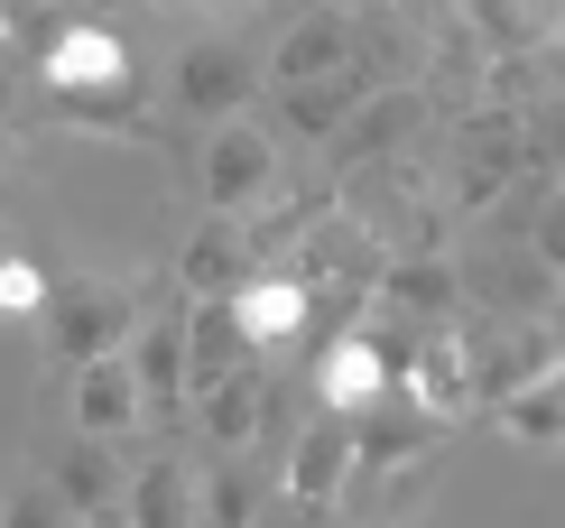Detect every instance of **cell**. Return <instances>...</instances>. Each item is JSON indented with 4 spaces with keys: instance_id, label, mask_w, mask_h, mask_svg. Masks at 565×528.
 Returning <instances> with one entry per match:
<instances>
[{
    "instance_id": "6da1fadb",
    "label": "cell",
    "mask_w": 565,
    "mask_h": 528,
    "mask_svg": "<svg viewBox=\"0 0 565 528\" xmlns=\"http://www.w3.org/2000/svg\"><path fill=\"white\" fill-rule=\"evenodd\" d=\"M38 84L56 93V112H75L93 130L139 122V65H130V38L111 19H56L38 46Z\"/></svg>"
},
{
    "instance_id": "7a4b0ae2",
    "label": "cell",
    "mask_w": 565,
    "mask_h": 528,
    "mask_svg": "<svg viewBox=\"0 0 565 528\" xmlns=\"http://www.w3.org/2000/svg\"><path fill=\"white\" fill-rule=\"evenodd\" d=\"M334 213L362 242H381V260H408V251H445V204H436V177L427 158H381V167H343L334 177Z\"/></svg>"
},
{
    "instance_id": "3957f363",
    "label": "cell",
    "mask_w": 565,
    "mask_h": 528,
    "mask_svg": "<svg viewBox=\"0 0 565 528\" xmlns=\"http://www.w3.org/2000/svg\"><path fill=\"white\" fill-rule=\"evenodd\" d=\"M417 334L408 325H390V316H352L334 325L316 344V371H306V408H324V418H362V408H381L390 399V371H398V352H408Z\"/></svg>"
},
{
    "instance_id": "277c9868",
    "label": "cell",
    "mask_w": 565,
    "mask_h": 528,
    "mask_svg": "<svg viewBox=\"0 0 565 528\" xmlns=\"http://www.w3.org/2000/svg\"><path fill=\"white\" fill-rule=\"evenodd\" d=\"M455 297L473 306V316H491V325H537V316H556L565 270L537 260L529 242H473L455 260Z\"/></svg>"
},
{
    "instance_id": "5b68a950",
    "label": "cell",
    "mask_w": 565,
    "mask_h": 528,
    "mask_svg": "<svg viewBox=\"0 0 565 528\" xmlns=\"http://www.w3.org/2000/svg\"><path fill=\"white\" fill-rule=\"evenodd\" d=\"M278 177H288V158H278V130H269V122H250V112L204 122V149H195V196H204V213H250V204H269Z\"/></svg>"
},
{
    "instance_id": "8992f818",
    "label": "cell",
    "mask_w": 565,
    "mask_h": 528,
    "mask_svg": "<svg viewBox=\"0 0 565 528\" xmlns=\"http://www.w3.org/2000/svg\"><path fill=\"white\" fill-rule=\"evenodd\" d=\"M38 325H46V362L75 371V362H103V352H121L139 334V297L121 278H56Z\"/></svg>"
},
{
    "instance_id": "52a82bcc",
    "label": "cell",
    "mask_w": 565,
    "mask_h": 528,
    "mask_svg": "<svg viewBox=\"0 0 565 528\" xmlns=\"http://www.w3.org/2000/svg\"><path fill=\"white\" fill-rule=\"evenodd\" d=\"M427 130H436L427 84H371L324 149H334V177H343V167H381V158H427Z\"/></svg>"
},
{
    "instance_id": "ba28073f",
    "label": "cell",
    "mask_w": 565,
    "mask_h": 528,
    "mask_svg": "<svg viewBox=\"0 0 565 528\" xmlns=\"http://www.w3.org/2000/svg\"><path fill=\"white\" fill-rule=\"evenodd\" d=\"M168 93H177V112H195V122H232V112H250L269 93L260 46H250V38H195V46H177Z\"/></svg>"
},
{
    "instance_id": "9c48e42d",
    "label": "cell",
    "mask_w": 565,
    "mask_h": 528,
    "mask_svg": "<svg viewBox=\"0 0 565 528\" xmlns=\"http://www.w3.org/2000/svg\"><path fill=\"white\" fill-rule=\"evenodd\" d=\"M390 399H398V408H417L427 426H455V418H473V380H463L455 325L417 334V344L398 352V371H390Z\"/></svg>"
},
{
    "instance_id": "30bf717a",
    "label": "cell",
    "mask_w": 565,
    "mask_h": 528,
    "mask_svg": "<svg viewBox=\"0 0 565 528\" xmlns=\"http://www.w3.org/2000/svg\"><path fill=\"white\" fill-rule=\"evenodd\" d=\"M371 316H390V325H408V334L455 325V316H463V297H455V260H445V251L381 260V278H371Z\"/></svg>"
},
{
    "instance_id": "8fae6325",
    "label": "cell",
    "mask_w": 565,
    "mask_h": 528,
    "mask_svg": "<svg viewBox=\"0 0 565 528\" xmlns=\"http://www.w3.org/2000/svg\"><path fill=\"white\" fill-rule=\"evenodd\" d=\"M278 492L306 500V510H343V492H352V426L316 408V418L288 436V454H278Z\"/></svg>"
},
{
    "instance_id": "7c38bea8",
    "label": "cell",
    "mask_w": 565,
    "mask_h": 528,
    "mask_svg": "<svg viewBox=\"0 0 565 528\" xmlns=\"http://www.w3.org/2000/svg\"><path fill=\"white\" fill-rule=\"evenodd\" d=\"M250 270H260V251H250V223H242V213H204V223L185 232V251H177V287H185L195 306L232 297Z\"/></svg>"
},
{
    "instance_id": "4fadbf2b",
    "label": "cell",
    "mask_w": 565,
    "mask_h": 528,
    "mask_svg": "<svg viewBox=\"0 0 565 528\" xmlns=\"http://www.w3.org/2000/svg\"><path fill=\"white\" fill-rule=\"evenodd\" d=\"M223 316L242 325V344H250V352H269V362L297 344V334H316V325H306V287H297L288 270H269V260L223 297Z\"/></svg>"
},
{
    "instance_id": "5bb4252c",
    "label": "cell",
    "mask_w": 565,
    "mask_h": 528,
    "mask_svg": "<svg viewBox=\"0 0 565 528\" xmlns=\"http://www.w3.org/2000/svg\"><path fill=\"white\" fill-rule=\"evenodd\" d=\"M65 399H75V436H103V445H121V436H139V426H149V408H139V380H130V352L75 362Z\"/></svg>"
},
{
    "instance_id": "9a60e30c",
    "label": "cell",
    "mask_w": 565,
    "mask_h": 528,
    "mask_svg": "<svg viewBox=\"0 0 565 528\" xmlns=\"http://www.w3.org/2000/svg\"><path fill=\"white\" fill-rule=\"evenodd\" d=\"M352 75L362 84H417V56H427V29L398 19L390 0H352Z\"/></svg>"
},
{
    "instance_id": "2e32d148",
    "label": "cell",
    "mask_w": 565,
    "mask_h": 528,
    "mask_svg": "<svg viewBox=\"0 0 565 528\" xmlns=\"http://www.w3.org/2000/svg\"><path fill=\"white\" fill-rule=\"evenodd\" d=\"M278 473L260 464V454H204L195 464V528H250L269 510Z\"/></svg>"
},
{
    "instance_id": "e0dca14e",
    "label": "cell",
    "mask_w": 565,
    "mask_h": 528,
    "mask_svg": "<svg viewBox=\"0 0 565 528\" xmlns=\"http://www.w3.org/2000/svg\"><path fill=\"white\" fill-rule=\"evenodd\" d=\"M352 65V19L343 10H297L288 29H278V46L260 56L269 84H316V75H343Z\"/></svg>"
},
{
    "instance_id": "ac0fdd59",
    "label": "cell",
    "mask_w": 565,
    "mask_h": 528,
    "mask_svg": "<svg viewBox=\"0 0 565 528\" xmlns=\"http://www.w3.org/2000/svg\"><path fill=\"white\" fill-rule=\"evenodd\" d=\"M121 352H130L139 408L149 418H185V316H139V334Z\"/></svg>"
},
{
    "instance_id": "d6986e66",
    "label": "cell",
    "mask_w": 565,
    "mask_h": 528,
    "mask_svg": "<svg viewBox=\"0 0 565 528\" xmlns=\"http://www.w3.org/2000/svg\"><path fill=\"white\" fill-rule=\"evenodd\" d=\"M445 19H455L491 65H501V56H537V46L556 38V10H547V0H455Z\"/></svg>"
},
{
    "instance_id": "ffe728a7",
    "label": "cell",
    "mask_w": 565,
    "mask_h": 528,
    "mask_svg": "<svg viewBox=\"0 0 565 528\" xmlns=\"http://www.w3.org/2000/svg\"><path fill=\"white\" fill-rule=\"evenodd\" d=\"M121 483H130V464H121V454H111L103 436H65L56 473H46V492H56V510H65V519L121 510Z\"/></svg>"
},
{
    "instance_id": "44dd1931",
    "label": "cell",
    "mask_w": 565,
    "mask_h": 528,
    "mask_svg": "<svg viewBox=\"0 0 565 528\" xmlns=\"http://www.w3.org/2000/svg\"><path fill=\"white\" fill-rule=\"evenodd\" d=\"M278 93V139H306V149H324V139H334L343 122H352V103H362V75H316V84H269Z\"/></svg>"
},
{
    "instance_id": "7402d4cb",
    "label": "cell",
    "mask_w": 565,
    "mask_h": 528,
    "mask_svg": "<svg viewBox=\"0 0 565 528\" xmlns=\"http://www.w3.org/2000/svg\"><path fill=\"white\" fill-rule=\"evenodd\" d=\"M121 519L130 528H195V454H149L121 483Z\"/></svg>"
},
{
    "instance_id": "603a6c76",
    "label": "cell",
    "mask_w": 565,
    "mask_h": 528,
    "mask_svg": "<svg viewBox=\"0 0 565 528\" xmlns=\"http://www.w3.org/2000/svg\"><path fill=\"white\" fill-rule=\"evenodd\" d=\"M260 362H269V352H250V344H242V325L223 316V297L185 316V399H195V390H214V380L260 371Z\"/></svg>"
},
{
    "instance_id": "cb8c5ba5",
    "label": "cell",
    "mask_w": 565,
    "mask_h": 528,
    "mask_svg": "<svg viewBox=\"0 0 565 528\" xmlns=\"http://www.w3.org/2000/svg\"><path fill=\"white\" fill-rule=\"evenodd\" d=\"M260 390H269V362L242 371V380L195 390V399H185V418L204 426V445H214V454H250V436H260Z\"/></svg>"
},
{
    "instance_id": "d4e9b609",
    "label": "cell",
    "mask_w": 565,
    "mask_h": 528,
    "mask_svg": "<svg viewBox=\"0 0 565 528\" xmlns=\"http://www.w3.org/2000/svg\"><path fill=\"white\" fill-rule=\"evenodd\" d=\"M491 418H501V436L556 454V445H565V380H520V390L491 399Z\"/></svg>"
},
{
    "instance_id": "484cf974",
    "label": "cell",
    "mask_w": 565,
    "mask_h": 528,
    "mask_svg": "<svg viewBox=\"0 0 565 528\" xmlns=\"http://www.w3.org/2000/svg\"><path fill=\"white\" fill-rule=\"evenodd\" d=\"M46 287H56V278H46V260H38V251H19L10 270H0V325H38Z\"/></svg>"
},
{
    "instance_id": "4316f807",
    "label": "cell",
    "mask_w": 565,
    "mask_h": 528,
    "mask_svg": "<svg viewBox=\"0 0 565 528\" xmlns=\"http://www.w3.org/2000/svg\"><path fill=\"white\" fill-rule=\"evenodd\" d=\"M0 528H75V519L56 510V492H46V483H19L10 510H0Z\"/></svg>"
},
{
    "instance_id": "83f0119b",
    "label": "cell",
    "mask_w": 565,
    "mask_h": 528,
    "mask_svg": "<svg viewBox=\"0 0 565 528\" xmlns=\"http://www.w3.org/2000/svg\"><path fill=\"white\" fill-rule=\"evenodd\" d=\"M250 528H334V510H306V500H288V492H269V510L250 519Z\"/></svg>"
},
{
    "instance_id": "f1b7e54d",
    "label": "cell",
    "mask_w": 565,
    "mask_h": 528,
    "mask_svg": "<svg viewBox=\"0 0 565 528\" xmlns=\"http://www.w3.org/2000/svg\"><path fill=\"white\" fill-rule=\"evenodd\" d=\"M390 10H398V19H417V29H427V19H445V10H455V0H390Z\"/></svg>"
},
{
    "instance_id": "f546056e",
    "label": "cell",
    "mask_w": 565,
    "mask_h": 528,
    "mask_svg": "<svg viewBox=\"0 0 565 528\" xmlns=\"http://www.w3.org/2000/svg\"><path fill=\"white\" fill-rule=\"evenodd\" d=\"M75 528H130V519H121V510H93V519H75Z\"/></svg>"
},
{
    "instance_id": "4dcf8cb0",
    "label": "cell",
    "mask_w": 565,
    "mask_h": 528,
    "mask_svg": "<svg viewBox=\"0 0 565 528\" xmlns=\"http://www.w3.org/2000/svg\"><path fill=\"white\" fill-rule=\"evenodd\" d=\"M10 260H19V232H10V223H0V270H10Z\"/></svg>"
},
{
    "instance_id": "1f68e13d",
    "label": "cell",
    "mask_w": 565,
    "mask_h": 528,
    "mask_svg": "<svg viewBox=\"0 0 565 528\" xmlns=\"http://www.w3.org/2000/svg\"><path fill=\"white\" fill-rule=\"evenodd\" d=\"M177 10H242V0H177Z\"/></svg>"
},
{
    "instance_id": "d6a6232c",
    "label": "cell",
    "mask_w": 565,
    "mask_h": 528,
    "mask_svg": "<svg viewBox=\"0 0 565 528\" xmlns=\"http://www.w3.org/2000/svg\"><path fill=\"white\" fill-rule=\"evenodd\" d=\"M297 10H352V0H297Z\"/></svg>"
},
{
    "instance_id": "836d02e7",
    "label": "cell",
    "mask_w": 565,
    "mask_h": 528,
    "mask_svg": "<svg viewBox=\"0 0 565 528\" xmlns=\"http://www.w3.org/2000/svg\"><path fill=\"white\" fill-rule=\"evenodd\" d=\"M84 10H130V0H84Z\"/></svg>"
},
{
    "instance_id": "e575fe53",
    "label": "cell",
    "mask_w": 565,
    "mask_h": 528,
    "mask_svg": "<svg viewBox=\"0 0 565 528\" xmlns=\"http://www.w3.org/2000/svg\"><path fill=\"white\" fill-rule=\"evenodd\" d=\"M0 177H10V130H0Z\"/></svg>"
},
{
    "instance_id": "d590c367",
    "label": "cell",
    "mask_w": 565,
    "mask_h": 528,
    "mask_svg": "<svg viewBox=\"0 0 565 528\" xmlns=\"http://www.w3.org/2000/svg\"><path fill=\"white\" fill-rule=\"evenodd\" d=\"M0 46H10V10H0Z\"/></svg>"
}]
</instances>
